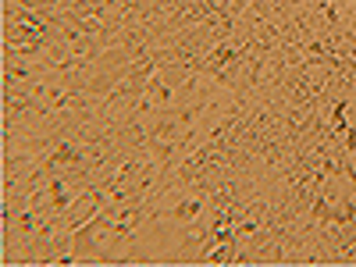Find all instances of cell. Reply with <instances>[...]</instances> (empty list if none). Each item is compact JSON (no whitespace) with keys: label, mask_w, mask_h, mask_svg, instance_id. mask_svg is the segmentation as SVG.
Returning a JSON list of instances; mask_svg holds the SVG:
<instances>
[{"label":"cell","mask_w":356,"mask_h":267,"mask_svg":"<svg viewBox=\"0 0 356 267\" xmlns=\"http://www.w3.org/2000/svg\"><path fill=\"white\" fill-rule=\"evenodd\" d=\"M40 161H43V154H22V150L0 154V193H4V189H15Z\"/></svg>","instance_id":"obj_1"}]
</instances>
